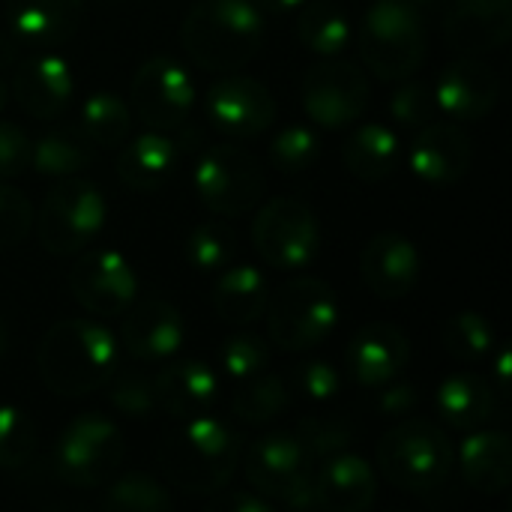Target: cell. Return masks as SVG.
Segmentation results:
<instances>
[{"instance_id":"cell-1","label":"cell","mask_w":512,"mask_h":512,"mask_svg":"<svg viewBox=\"0 0 512 512\" xmlns=\"http://www.w3.org/2000/svg\"><path fill=\"white\" fill-rule=\"evenodd\" d=\"M120 360V345L108 327L90 318H66L42 336L36 366L45 387L57 396L75 399L105 387Z\"/></svg>"},{"instance_id":"cell-2","label":"cell","mask_w":512,"mask_h":512,"mask_svg":"<svg viewBox=\"0 0 512 512\" xmlns=\"http://www.w3.org/2000/svg\"><path fill=\"white\" fill-rule=\"evenodd\" d=\"M177 423L180 426L165 435L156 450L168 483L183 495H213L225 489L243 453L234 429L210 414Z\"/></svg>"},{"instance_id":"cell-3","label":"cell","mask_w":512,"mask_h":512,"mask_svg":"<svg viewBox=\"0 0 512 512\" xmlns=\"http://www.w3.org/2000/svg\"><path fill=\"white\" fill-rule=\"evenodd\" d=\"M264 12L252 0H198L183 18V48L207 72H237L264 45Z\"/></svg>"},{"instance_id":"cell-4","label":"cell","mask_w":512,"mask_h":512,"mask_svg":"<svg viewBox=\"0 0 512 512\" xmlns=\"http://www.w3.org/2000/svg\"><path fill=\"white\" fill-rule=\"evenodd\" d=\"M456 465L447 432L420 417H402L378 441V468L399 492L429 498L441 492Z\"/></svg>"},{"instance_id":"cell-5","label":"cell","mask_w":512,"mask_h":512,"mask_svg":"<svg viewBox=\"0 0 512 512\" xmlns=\"http://www.w3.org/2000/svg\"><path fill=\"white\" fill-rule=\"evenodd\" d=\"M360 57L381 81L411 78L429 51L426 21L411 0H375L357 30Z\"/></svg>"},{"instance_id":"cell-6","label":"cell","mask_w":512,"mask_h":512,"mask_svg":"<svg viewBox=\"0 0 512 512\" xmlns=\"http://www.w3.org/2000/svg\"><path fill=\"white\" fill-rule=\"evenodd\" d=\"M339 318L342 306L336 291L315 276L291 279L267 303L270 342L288 354L312 351L321 342H327L339 327Z\"/></svg>"},{"instance_id":"cell-7","label":"cell","mask_w":512,"mask_h":512,"mask_svg":"<svg viewBox=\"0 0 512 512\" xmlns=\"http://www.w3.org/2000/svg\"><path fill=\"white\" fill-rule=\"evenodd\" d=\"M192 186L201 207H207L213 216L234 219L261 204L267 189V174L261 162L243 147L216 144L198 156Z\"/></svg>"},{"instance_id":"cell-8","label":"cell","mask_w":512,"mask_h":512,"mask_svg":"<svg viewBox=\"0 0 512 512\" xmlns=\"http://www.w3.org/2000/svg\"><path fill=\"white\" fill-rule=\"evenodd\" d=\"M309 453L294 432H270L252 441L243 456V474L249 486L288 510H318L312 492Z\"/></svg>"},{"instance_id":"cell-9","label":"cell","mask_w":512,"mask_h":512,"mask_svg":"<svg viewBox=\"0 0 512 512\" xmlns=\"http://www.w3.org/2000/svg\"><path fill=\"white\" fill-rule=\"evenodd\" d=\"M105 219V195L84 177H66L45 195L36 231L51 255H78L99 237Z\"/></svg>"},{"instance_id":"cell-10","label":"cell","mask_w":512,"mask_h":512,"mask_svg":"<svg viewBox=\"0 0 512 512\" xmlns=\"http://www.w3.org/2000/svg\"><path fill=\"white\" fill-rule=\"evenodd\" d=\"M123 456L126 441L117 423L102 414H81L54 444V471L75 489H96L120 471Z\"/></svg>"},{"instance_id":"cell-11","label":"cell","mask_w":512,"mask_h":512,"mask_svg":"<svg viewBox=\"0 0 512 512\" xmlns=\"http://www.w3.org/2000/svg\"><path fill=\"white\" fill-rule=\"evenodd\" d=\"M252 243L267 267L279 273H300L318 258L321 225L303 201L273 198L252 222Z\"/></svg>"},{"instance_id":"cell-12","label":"cell","mask_w":512,"mask_h":512,"mask_svg":"<svg viewBox=\"0 0 512 512\" xmlns=\"http://www.w3.org/2000/svg\"><path fill=\"white\" fill-rule=\"evenodd\" d=\"M372 99L366 72L342 57H321L300 81V102L312 126L348 129L354 126Z\"/></svg>"},{"instance_id":"cell-13","label":"cell","mask_w":512,"mask_h":512,"mask_svg":"<svg viewBox=\"0 0 512 512\" xmlns=\"http://www.w3.org/2000/svg\"><path fill=\"white\" fill-rule=\"evenodd\" d=\"M129 102L135 117L144 123V129L174 132L189 120L198 102V87L180 60L168 54H156L138 66L132 78Z\"/></svg>"},{"instance_id":"cell-14","label":"cell","mask_w":512,"mask_h":512,"mask_svg":"<svg viewBox=\"0 0 512 512\" xmlns=\"http://www.w3.org/2000/svg\"><path fill=\"white\" fill-rule=\"evenodd\" d=\"M69 291L93 318H117L138 300V276L123 252L87 246L69 270Z\"/></svg>"},{"instance_id":"cell-15","label":"cell","mask_w":512,"mask_h":512,"mask_svg":"<svg viewBox=\"0 0 512 512\" xmlns=\"http://www.w3.org/2000/svg\"><path fill=\"white\" fill-rule=\"evenodd\" d=\"M207 120L228 138L246 141L264 135L276 120L273 93L246 75H225L213 81L204 93Z\"/></svg>"},{"instance_id":"cell-16","label":"cell","mask_w":512,"mask_h":512,"mask_svg":"<svg viewBox=\"0 0 512 512\" xmlns=\"http://www.w3.org/2000/svg\"><path fill=\"white\" fill-rule=\"evenodd\" d=\"M432 93H435V108H441L447 117L459 123L483 120L498 105L501 75L486 60L462 54L459 60L444 66Z\"/></svg>"},{"instance_id":"cell-17","label":"cell","mask_w":512,"mask_h":512,"mask_svg":"<svg viewBox=\"0 0 512 512\" xmlns=\"http://www.w3.org/2000/svg\"><path fill=\"white\" fill-rule=\"evenodd\" d=\"M9 90L24 114L36 120H54L75 96V72L60 54L42 51L15 63Z\"/></svg>"},{"instance_id":"cell-18","label":"cell","mask_w":512,"mask_h":512,"mask_svg":"<svg viewBox=\"0 0 512 512\" xmlns=\"http://www.w3.org/2000/svg\"><path fill=\"white\" fill-rule=\"evenodd\" d=\"M411 360V342L408 336L387 321H375L360 327L348 348H345V369L348 375L369 390H378L390 381H396Z\"/></svg>"},{"instance_id":"cell-19","label":"cell","mask_w":512,"mask_h":512,"mask_svg":"<svg viewBox=\"0 0 512 512\" xmlns=\"http://www.w3.org/2000/svg\"><path fill=\"white\" fill-rule=\"evenodd\" d=\"M123 315L126 318L120 324V345L135 360L156 363V360L174 357L183 348L186 327L174 303L150 297V300L132 303Z\"/></svg>"},{"instance_id":"cell-20","label":"cell","mask_w":512,"mask_h":512,"mask_svg":"<svg viewBox=\"0 0 512 512\" xmlns=\"http://www.w3.org/2000/svg\"><path fill=\"white\" fill-rule=\"evenodd\" d=\"M474 159L471 135L459 123H426L417 129L408 162L411 171L432 186H450L459 183Z\"/></svg>"},{"instance_id":"cell-21","label":"cell","mask_w":512,"mask_h":512,"mask_svg":"<svg viewBox=\"0 0 512 512\" xmlns=\"http://www.w3.org/2000/svg\"><path fill=\"white\" fill-rule=\"evenodd\" d=\"M420 249L393 231L375 234L360 255V273L369 291L381 300H402L420 282Z\"/></svg>"},{"instance_id":"cell-22","label":"cell","mask_w":512,"mask_h":512,"mask_svg":"<svg viewBox=\"0 0 512 512\" xmlns=\"http://www.w3.org/2000/svg\"><path fill=\"white\" fill-rule=\"evenodd\" d=\"M512 0H453L444 18L447 45L459 54H489L510 39Z\"/></svg>"},{"instance_id":"cell-23","label":"cell","mask_w":512,"mask_h":512,"mask_svg":"<svg viewBox=\"0 0 512 512\" xmlns=\"http://www.w3.org/2000/svg\"><path fill=\"white\" fill-rule=\"evenodd\" d=\"M315 507L327 512H363L378 498V477L372 465L348 450L333 453L312 471Z\"/></svg>"},{"instance_id":"cell-24","label":"cell","mask_w":512,"mask_h":512,"mask_svg":"<svg viewBox=\"0 0 512 512\" xmlns=\"http://www.w3.org/2000/svg\"><path fill=\"white\" fill-rule=\"evenodd\" d=\"M156 408L174 420L207 414L219 399V375L198 360H174L153 378Z\"/></svg>"},{"instance_id":"cell-25","label":"cell","mask_w":512,"mask_h":512,"mask_svg":"<svg viewBox=\"0 0 512 512\" xmlns=\"http://www.w3.org/2000/svg\"><path fill=\"white\" fill-rule=\"evenodd\" d=\"M177 162H180V147L171 138V132L147 129V132L135 135L132 141L126 138L114 165H117V177L129 189L156 192L171 180Z\"/></svg>"},{"instance_id":"cell-26","label":"cell","mask_w":512,"mask_h":512,"mask_svg":"<svg viewBox=\"0 0 512 512\" xmlns=\"http://www.w3.org/2000/svg\"><path fill=\"white\" fill-rule=\"evenodd\" d=\"M84 15V0H6L9 30L30 45H60L72 39Z\"/></svg>"},{"instance_id":"cell-27","label":"cell","mask_w":512,"mask_h":512,"mask_svg":"<svg viewBox=\"0 0 512 512\" xmlns=\"http://www.w3.org/2000/svg\"><path fill=\"white\" fill-rule=\"evenodd\" d=\"M465 483L480 495H501L512 480V447L501 429H474L459 447Z\"/></svg>"},{"instance_id":"cell-28","label":"cell","mask_w":512,"mask_h":512,"mask_svg":"<svg viewBox=\"0 0 512 512\" xmlns=\"http://www.w3.org/2000/svg\"><path fill=\"white\" fill-rule=\"evenodd\" d=\"M270 303L267 276L252 264H228L213 285V312L234 327L255 324Z\"/></svg>"},{"instance_id":"cell-29","label":"cell","mask_w":512,"mask_h":512,"mask_svg":"<svg viewBox=\"0 0 512 512\" xmlns=\"http://www.w3.org/2000/svg\"><path fill=\"white\" fill-rule=\"evenodd\" d=\"M435 405H438L441 420L459 432H474V429L489 426L495 411H498L495 387L489 381H483L480 375H471V372L450 375L438 387Z\"/></svg>"},{"instance_id":"cell-30","label":"cell","mask_w":512,"mask_h":512,"mask_svg":"<svg viewBox=\"0 0 512 512\" xmlns=\"http://www.w3.org/2000/svg\"><path fill=\"white\" fill-rule=\"evenodd\" d=\"M342 162L357 180L381 183L399 165V135L384 123H360L342 144Z\"/></svg>"},{"instance_id":"cell-31","label":"cell","mask_w":512,"mask_h":512,"mask_svg":"<svg viewBox=\"0 0 512 512\" xmlns=\"http://www.w3.org/2000/svg\"><path fill=\"white\" fill-rule=\"evenodd\" d=\"M96 153L81 129H51L30 144V168L48 180L78 177L93 165Z\"/></svg>"},{"instance_id":"cell-32","label":"cell","mask_w":512,"mask_h":512,"mask_svg":"<svg viewBox=\"0 0 512 512\" xmlns=\"http://www.w3.org/2000/svg\"><path fill=\"white\" fill-rule=\"evenodd\" d=\"M351 21L342 6L330 0L303 3L297 15V39L315 57H342L351 45Z\"/></svg>"},{"instance_id":"cell-33","label":"cell","mask_w":512,"mask_h":512,"mask_svg":"<svg viewBox=\"0 0 512 512\" xmlns=\"http://www.w3.org/2000/svg\"><path fill=\"white\" fill-rule=\"evenodd\" d=\"M234 384L237 387L231 393V411L237 420H243L249 426H264V423L279 420L291 402L288 384L267 369L252 378L234 381Z\"/></svg>"},{"instance_id":"cell-34","label":"cell","mask_w":512,"mask_h":512,"mask_svg":"<svg viewBox=\"0 0 512 512\" xmlns=\"http://www.w3.org/2000/svg\"><path fill=\"white\" fill-rule=\"evenodd\" d=\"M81 132L93 147H120L132 132V108L117 93H90L81 105Z\"/></svg>"},{"instance_id":"cell-35","label":"cell","mask_w":512,"mask_h":512,"mask_svg":"<svg viewBox=\"0 0 512 512\" xmlns=\"http://www.w3.org/2000/svg\"><path fill=\"white\" fill-rule=\"evenodd\" d=\"M234 252H237L234 228L225 225V222H219V219H210V222L195 225L189 231L186 243H183L186 264L195 273H204V276H219L234 261Z\"/></svg>"},{"instance_id":"cell-36","label":"cell","mask_w":512,"mask_h":512,"mask_svg":"<svg viewBox=\"0 0 512 512\" xmlns=\"http://www.w3.org/2000/svg\"><path fill=\"white\" fill-rule=\"evenodd\" d=\"M441 345L459 363H480L495 351V330L480 312H459L444 324Z\"/></svg>"},{"instance_id":"cell-37","label":"cell","mask_w":512,"mask_h":512,"mask_svg":"<svg viewBox=\"0 0 512 512\" xmlns=\"http://www.w3.org/2000/svg\"><path fill=\"white\" fill-rule=\"evenodd\" d=\"M318 156H321V135L315 132V126L291 123L270 138V165L282 177L303 174L306 168L315 165Z\"/></svg>"},{"instance_id":"cell-38","label":"cell","mask_w":512,"mask_h":512,"mask_svg":"<svg viewBox=\"0 0 512 512\" xmlns=\"http://www.w3.org/2000/svg\"><path fill=\"white\" fill-rule=\"evenodd\" d=\"M102 504L117 512H165L171 510V492L156 477L129 471L108 486Z\"/></svg>"},{"instance_id":"cell-39","label":"cell","mask_w":512,"mask_h":512,"mask_svg":"<svg viewBox=\"0 0 512 512\" xmlns=\"http://www.w3.org/2000/svg\"><path fill=\"white\" fill-rule=\"evenodd\" d=\"M303 444V450L309 453V459H327L333 453H342L354 444V423L339 417V414H312V417H303L297 423V432H294Z\"/></svg>"},{"instance_id":"cell-40","label":"cell","mask_w":512,"mask_h":512,"mask_svg":"<svg viewBox=\"0 0 512 512\" xmlns=\"http://www.w3.org/2000/svg\"><path fill=\"white\" fill-rule=\"evenodd\" d=\"M36 456V426L15 408L0 405V471H21Z\"/></svg>"},{"instance_id":"cell-41","label":"cell","mask_w":512,"mask_h":512,"mask_svg":"<svg viewBox=\"0 0 512 512\" xmlns=\"http://www.w3.org/2000/svg\"><path fill=\"white\" fill-rule=\"evenodd\" d=\"M267 363H270V345H267V339H261L255 333H237V336L225 339L219 348V366H222L225 378H231V381L252 378V375L264 372Z\"/></svg>"},{"instance_id":"cell-42","label":"cell","mask_w":512,"mask_h":512,"mask_svg":"<svg viewBox=\"0 0 512 512\" xmlns=\"http://www.w3.org/2000/svg\"><path fill=\"white\" fill-rule=\"evenodd\" d=\"M435 114V93L423 81L402 78L390 96V117L405 129H420Z\"/></svg>"},{"instance_id":"cell-43","label":"cell","mask_w":512,"mask_h":512,"mask_svg":"<svg viewBox=\"0 0 512 512\" xmlns=\"http://www.w3.org/2000/svg\"><path fill=\"white\" fill-rule=\"evenodd\" d=\"M342 372L327 360H306L291 372V387L309 402H330L342 393Z\"/></svg>"},{"instance_id":"cell-44","label":"cell","mask_w":512,"mask_h":512,"mask_svg":"<svg viewBox=\"0 0 512 512\" xmlns=\"http://www.w3.org/2000/svg\"><path fill=\"white\" fill-rule=\"evenodd\" d=\"M33 225V207L27 195L0 180V252L18 246Z\"/></svg>"},{"instance_id":"cell-45","label":"cell","mask_w":512,"mask_h":512,"mask_svg":"<svg viewBox=\"0 0 512 512\" xmlns=\"http://www.w3.org/2000/svg\"><path fill=\"white\" fill-rule=\"evenodd\" d=\"M111 405L129 417V420H147L156 411V390H153V378L144 375H123L111 393H108Z\"/></svg>"},{"instance_id":"cell-46","label":"cell","mask_w":512,"mask_h":512,"mask_svg":"<svg viewBox=\"0 0 512 512\" xmlns=\"http://www.w3.org/2000/svg\"><path fill=\"white\" fill-rule=\"evenodd\" d=\"M30 135L9 120H0V180L18 177L30 168Z\"/></svg>"},{"instance_id":"cell-47","label":"cell","mask_w":512,"mask_h":512,"mask_svg":"<svg viewBox=\"0 0 512 512\" xmlns=\"http://www.w3.org/2000/svg\"><path fill=\"white\" fill-rule=\"evenodd\" d=\"M210 510L216 512H267L273 510V501L255 489H219L213 492Z\"/></svg>"},{"instance_id":"cell-48","label":"cell","mask_w":512,"mask_h":512,"mask_svg":"<svg viewBox=\"0 0 512 512\" xmlns=\"http://www.w3.org/2000/svg\"><path fill=\"white\" fill-rule=\"evenodd\" d=\"M378 390H381V396H378V411H381L384 417H408V414L417 408V402H420L414 384H396V381H390V384H384V387H378Z\"/></svg>"},{"instance_id":"cell-49","label":"cell","mask_w":512,"mask_h":512,"mask_svg":"<svg viewBox=\"0 0 512 512\" xmlns=\"http://www.w3.org/2000/svg\"><path fill=\"white\" fill-rule=\"evenodd\" d=\"M21 57V39L12 30H0V75Z\"/></svg>"},{"instance_id":"cell-50","label":"cell","mask_w":512,"mask_h":512,"mask_svg":"<svg viewBox=\"0 0 512 512\" xmlns=\"http://www.w3.org/2000/svg\"><path fill=\"white\" fill-rule=\"evenodd\" d=\"M261 12H273V15H288L297 12L306 0H252Z\"/></svg>"},{"instance_id":"cell-51","label":"cell","mask_w":512,"mask_h":512,"mask_svg":"<svg viewBox=\"0 0 512 512\" xmlns=\"http://www.w3.org/2000/svg\"><path fill=\"white\" fill-rule=\"evenodd\" d=\"M9 96H12V90H9V84L3 81V75H0V111L9 105Z\"/></svg>"},{"instance_id":"cell-52","label":"cell","mask_w":512,"mask_h":512,"mask_svg":"<svg viewBox=\"0 0 512 512\" xmlns=\"http://www.w3.org/2000/svg\"><path fill=\"white\" fill-rule=\"evenodd\" d=\"M6 348H9V330H6V324L0 318V357L6 354Z\"/></svg>"},{"instance_id":"cell-53","label":"cell","mask_w":512,"mask_h":512,"mask_svg":"<svg viewBox=\"0 0 512 512\" xmlns=\"http://www.w3.org/2000/svg\"><path fill=\"white\" fill-rule=\"evenodd\" d=\"M414 6H438V3H444V0H411Z\"/></svg>"}]
</instances>
